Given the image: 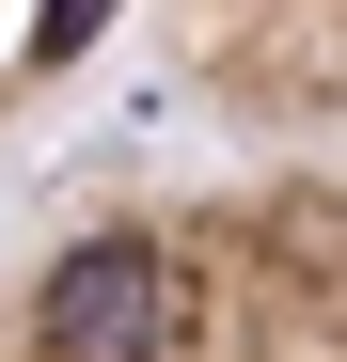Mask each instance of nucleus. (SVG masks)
<instances>
[{
  "instance_id": "f03ea898",
  "label": "nucleus",
  "mask_w": 347,
  "mask_h": 362,
  "mask_svg": "<svg viewBox=\"0 0 347 362\" xmlns=\"http://www.w3.org/2000/svg\"><path fill=\"white\" fill-rule=\"evenodd\" d=\"M158 16H174V79L221 127L347 173V0H158Z\"/></svg>"
},
{
  "instance_id": "f257e3e1",
  "label": "nucleus",
  "mask_w": 347,
  "mask_h": 362,
  "mask_svg": "<svg viewBox=\"0 0 347 362\" xmlns=\"http://www.w3.org/2000/svg\"><path fill=\"white\" fill-rule=\"evenodd\" d=\"M0 362H347V173L110 189L0 284Z\"/></svg>"
},
{
  "instance_id": "7ed1b4c3",
  "label": "nucleus",
  "mask_w": 347,
  "mask_h": 362,
  "mask_svg": "<svg viewBox=\"0 0 347 362\" xmlns=\"http://www.w3.org/2000/svg\"><path fill=\"white\" fill-rule=\"evenodd\" d=\"M110 32H127V0H0V127H32Z\"/></svg>"
}]
</instances>
